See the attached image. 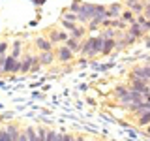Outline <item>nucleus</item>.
<instances>
[{"label":"nucleus","instance_id":"dca6fc26","mask_svg":"<svg viewBox=\"0 0 150 141\" xmlns=\"http://www.w3.org/2000/svg\"><path fill=\"white\" fill-rule=\"evenodd\" d=\"M116 34H118V30L116 28H112V26H107L105 30L101 32V36H103V40H115Z\"/></svg>","mask_w":150,"mask_h":141},{"label":"nucleus","instance_id":"9b49d317","mask_svg":"<svg viewBox=\"0 0 150 141\" xmlns=\"http://www.w3.org/2000/svg\"><path fill=\"white\" fill-rule=\"evenodd\" d=\"M6 132H8V135H9V141H19V134H21V130H19L15 124H8L6 126Z\"/></svg>","mask_w":150,"mask_h":141},{"label":"nucleus","instance_id":"423d86ee","mask_svg":"<svg viewBox=\"0 0 150 141\" xmlns=\"http://www.w3.org/2000/svg\"><path fill=\"white\" fill-rule=\"evenodd\" d=\"M122 11H124V8H122V4L120 2H115V4H111L109 8H107V19H120L122 15Z\"/></svg>","mask_w":150,"mask_h":141},{"label":"nucleus","instance_id":"6e6552de","mask_svg":"<svg viewBox=\"0 0 150 141\" xmlns=\"http://www.w3.org/2000/svg\"><path fill=\"white\" fill-rule=\"evenodd\" d=\"M49 40H51V43H60V41H62V43H66V41L69 40V34L68 32H62V30H51L49 32Z\"/></svg>","mask_w":150,"mask_h":141},{"label":"nucleus","instance_id":"7c9ffc66","mask_svg":"<svg viewBox=\"0 0 150 141\" xmlns=\"http://www.w3.org/2000/svg\"><path fill=\"white\" fill-rule=\"evenodd\" d=\"M129 2H139V0H126V4H129Z\"/></svg>","mask_w":150,"mask_h":141},{"label":"nucleus","instance_id":"7ed1b4c3","mask_svg":"<svg viewBox=\"0 0 150 141\" xmlns=\"http://www.w3.org/2000/svg\"><path fill=\"white\" fill-rule=\"evenodd\" d=\"M133 77L143 79V81L150 83V62L148 64H143V66H135V68L131 70V73H129V79H133Z\"/></svg>","mask_w":150,"mask_h":141},{"label":"nucleus","instance_id":"20e7f679","mask_svg":"<svg viewBox=\"0 0 150 141\" xmlns=\"http://www.w3.org/2000/svg\"><path fill=\"white\" fill-rule=\"evenodd\" d=\"M17 72H21V58L6 56V62H4V73H17Z\"/></svg>","mask_w":150,"mask_h":141},{"label":"nucleus","instance_id":"2f4dec72","mask_svg":"<svg viewBox=\"0 0 150 141\" xmlns=\"http://www.w3.org/2000/svg\"><path fill=\"white\" fill-rule=\"evenodd\" d=\"M45 2V0H36V4H43Z\"/></svg>","mask_w":150,"mask_h":141},{"label":"nucleus","instance_id":"412c9836","mask_svg":"<svg viewBox=\"0 0 150 141\" xmlns=\"http://www.w3.org/2000/svg\"><path fill=\"white\" fill-rule=\"evenodd\" d=\"M21 41H15V43H13V47H11V56H15V58H19V56H21Z\"/></svg>","mask_w":150,"mask_h":141},{"label":"nucleus","instance_id":"4be33fe9","mask_svg":"<svg viewBox=\"0 0 150 141\" xmlns=\"http://www.w3.org/2000/svg\"><path fill=\"white\" fill-rule=\"evenodd\" d=\"M81 4H83L81 0H73V2L69 4L68 9H69V11H73V13H79V9H81Z\"/></svg>","mask_w":150,"mask_h":141},{"label":"nucleus","instance_id":"473e14b6","mask_svg":"<svg viewBox=\"0 0 150 141\" xmlns=\"http://www.w3.org/2000/svg\"><path fill=\"white\" fill-rule=\"evenodd\" d=\"M144 6H146V8H150V0H148V2H144Z\"/></svg>","mask_w":150,"mask_h":141},{"label":"nucleus","instance_id":"c85d7f7f","mask_svg":"<svg viewBox=\"0 0 150 141\" xmlns=\"http://www.w3.org/2000/svg\"><path fill=\"white\" fill-rule=\"evenodd\" d=\"M143 15H144V17H146L148 21H150V8H146V6H144V11H143Z\"/></svg>","mask_w":150,"mask_h":141},{"label":"nucleus","instance_id":"c756f323","mask_svg":"<svg viewBox=\"0 0 150 141\" xmlns=\"http://www.w3.org/2000/svg\"><path fill=\"white\" fill-rule=\"evenodd\" d=\"M144 128H146V134L150 135V124H148V126H144Z\"/></svg>","mask_w":150,"mask_h":141},{"label":"nucleus","instance_id":"ddd939ff","mask_svg":"<svg viewBox=\"0 0 150 141\" xmlns=\"http://www.w3.org/2000/svg\"><path fill=\"white\" fill-rule=\"evenodd\" d=\"M66 45H68L73 53H81V47H83V43L77 40V38H69V40L66 41Z\"/></svg>","mask_w":150,"mask_h":141},{"label":"nucleus","instance_id":"cd10ccee","mask_svg":"<svg viewBox=\"0 0 150 141\" xmlns=\"http://www.w3.org/2000/svg\"><path fill=\"white\" fill-rule=\"evenodd\" d=\"M4 62H6V56L0 55V73H4Z\"/></svg>","mask_w":150,"mask_h":141},{"label":"nucleus","instance_id":"393cba45","mask_svg":"<svg viewBox=\"0 0 150 141\" xmlns=\"http://www.w3.org/2000/svg\"><path fill=\"white\" fill-rule=\"evenodd\" d=\"M0 141H9V135H8L6 128H2V130H0Z\"/></svg>","mask_w":150,"mask_h":141},{"label":"nucleus","instance_id":"9d476101","mask_svg":"<svg viewBox=\"0 0 150 141\" xmlns=\"http://www.w3.org/2000/svg\"><path fill=\"white\" fill-rule=\"evenodd\" d=\"M128 34L133 36V38H141V36L144 34V30H143V26H141L137 21H133V23L128 26Z\"/></svg>","mask_w":150,"mask_h":141},{"label":"nucleus","instance_id":"f8f14e48","mask_svg":"<svg viewBox=\"0 0 150 141\" xmlns=\"http://www.w3.org/2000/svg\"><path fill=\"white\" fill-rule=\"evenodd\" d=\"M115 49H116V41H115V40H105V41H103L101 55H111Z\"/></svg>","mask_w":150,"mask_h":141},{"label":"nucleus","instance_id":"f3484780","mask_svg":"<svg viewBox=\"0 0 150 141\" xmlns=\"http://www.w3.org/2000/svg\"><path fill=\"white\" fill-rule=\"evenodd\" d=\"M120 19H122V21H126L128 25H131V23L135 21V13L131 11V9H124V11H122V15H120Z\"/></svg>","mask_w":150,"mask_h":141},{"label":"nucleus","instance_id":"0eeeda50","mask_svg":"<svg viewBox=\"0 0 150 141\" xmlns=\"http://www.w3.org/2000/svg\"><path fill=\"white\" fill-rule=\"evenodd\" d=\"M34 45L40 49V53H43V51H53V43H51L49 38H43V36H38L34 40Z\"/></svg>","mask_w":150,"mask_h":141},{"label":"nucleus","instance_id":"2eb2a0df","mask_svg":"<svg viewBox=\"0 0 150 141\" xmlns=\"http://www.w3.org/2000/svg\"><path fill=\"white\" fill-rule=\"evenodd\" d=\"M126 6H128V9H131L133 13H139V15L144 11V2H141V0L139 2H129V4H126Z\"/></svg>","mask_w":150,"mask_h":141},{"label":"nucleus","instance_id":"f03ea898","mask_svg":"<svg viewBox=\"0 0 150 141\" xmlns=\"http://www.w3.org/2000/svg\"><path fill=\"white\" fill-rule=\"evenodd\" d=\"M79 21L77 23H83V25H88L94 17H96V4H88V2H83L81 4V9H79Z\"/></svg>","mask_w":150,"mask_h":141},{"label":"nucleus","instance_id":"39448f33","mask_svg":"<svg viewBox=\"0 0 150 141\" xmlns=\"http://www.w3.org/2000/svg\"><path fill=\"white\" fill-rule=\"evenodd\" d=\"M54 55H56V58H58L60 62H64V64H66V62H69V60L73 58V55H75V53L64 43V45H60L58 49H56V53H54Z\"/></svg>","mask_w":150,"mask_h":141},{"label":"nucleus","instance_id":"aec40b11","mask_svg":"<svg viewBox=\"0 0 150 141\" xmlns=\"http://www.w3.org/2000/svg\"><path fill=\"white\" fill-rule=\"evenodd\" d=\"M62 19H66V21H71V23H77L79 21V15H77V13H73V11H69V9H66Z\"/></svg>","mask_w":150,"mask_h":141},{"label":"nucleus","instance_id":"b1692460","mask_svg":"<svg viewBox=\"0 0 150 141\" xmlns=\"http://www.w3.org/2000/svg\"><path fill=\"white\" fill-rule=\"evenodd\" d=\"M45 141H56V132L54 130H47V139Z\"/></svg>","mask_w":150,"mask_h":141},{"label":"nucleus","instance_id":"bb28decb","mask_svg":"<svg viewBox=\"0 0 150 141\" xmlns=\"http://www.w3.org/2000/svg\"><path fill=\"white\" fill-rule=\"evenodd\" d=\"M6 49H8V43H6V41H0V55L6 53Z\"/></svg>","mask_w":150,"mask_h":141},{"label":"nucleus","instance_id":"a211bd4d","mask_svg":"<svg viewBox=\"0 0 150 141\" xmlns=\"http://www.w3.org/2000/svg\"><path fill=\"white\" fill-rule=\"evenodd\" d=\"M128 92H129V88H128V87H122V85H120V87H116V88H115V92H112V94H115L116 100H122V98H124Z\"/></svg>","mask_w":150,"mask_h":141},{"label":"nucleus","instance_id":"4468645a","mask_svg":"<svg viewBox=\"0 0 150 141\" xmlns=\"http://www.w3.org/2000/svg\"><path fill=\"white\" fill-rule=\"evenodd\" d=\"M32 70V55H26L25 58L21 60V72L23 73H28Z\"/></svg>","mask_w":150,"mask_h":141},{"label":"nucleus","instance_id":"1a4fd4ad","mask_svg":"<svg viewBox=\"0 0 150 141\" xmlns=\"http://www.w3.org/2000/svg\"><path fill=\"white\" fill-rule=\"evenodd\" d=\"M54 53L53 51H43V53H40V56H38V58H40V62H41V66H51L54 62Z\"/></svg>","mask_w":150,"mask_h":141},{"label":"nucleus","instance_id":"a878e982","mask_svg":"<svg viewBox=\"0 0 150 141\" xmlns=\"http://www.w3.org/2000/svg\"><path fill=\"white\" fill-rule=\"evenodd\" d=\"M19 141H28V134H26V130H21V134H19Z\"/></svg>","mask_w":150,"mask_h":141},{"label":"nucleus","instance_id":"6ab92c4d","mask_svg":"<svg viewBox=\"0 0 150 141\" xmlns=\"http://www.w3.org/2000/svg\"><path fill=\"white\" fill-rule=\"evenodd\" d=\"M84 34H86V28H84V26H75L73 30L69 32V38H77V40H79V38H83Z\"/></svg>","mask_w":150,"mask_h":141},{"label":"nucleus","instance_id":"72a5a7b5","mask_svg":"<svg viewBox=\"0 0 150 141\" xmlns=\"http://www.w3.org/2000/svg\"><path fill=\"white\" fill-rule=\"evenodd\" d=\"M92 141H98V139H92Z\"/></svg>","mask_w":150,"mask_h":141},{"label":"nucleus","instance_id":"5701e85b","mask_svg":"<svg viewBox=\"0 0 150 141\" xmlns=\"http://www.w3.org/2000/svg\"><path fill=\"white\" fill-rule=\"evenodd\" d=\"M60 23H62V26H64V28H68L69 32H71L73 28L77 26V25H75V23H71V21H66V19H62V21H60Z\"/></svg>","mask_w":150,"mask_h":141},{"label":"nucleus","instance_id":"f257e3e1","mask_svg":"<svg viewBox=\"0 0 150 141\" xmlns=\"http://www.w3.org/2000/svg\"><path fill=\"white\" fill-rule=\"evenodd\" d=\"M103 36H92V38H86L83 41V47H81V55L86 56V58H94V56L101 55V49H103Z\"/></svg>","mask_w":150,"mask_h":141}]
</instances>
